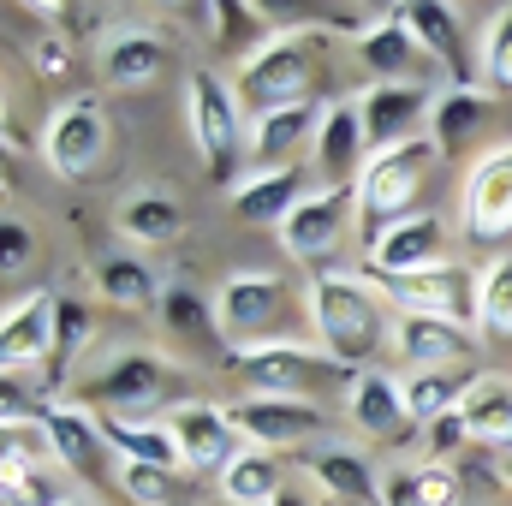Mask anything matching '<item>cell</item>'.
I'll return each instance as SVG.
<instances>
[{"instance_id": "7a4b0ae2", "label": "cell", "mask_w": 512, "mask_h": 506, "mask_svg": "<svg viewBox=\"0 0 512 506\" xmlns=\"http://www.w3.org/2000/svg\"><path fill=\"white\" fill-rule=\"evenodd\" d=\"M441 149H435V137L423 131V137H405V143H393V149H370V161H364V173H358V215H364V227H370V239L393 227L399 215H411V197H417V185H423V173H429V161H435Z\"/></svg>"}, {"instance_id": "c3c4849f", "label": "cell", "mask_w": 512, "mask_h": 506, "mask_svg": "<svg viewBox=\"0 0 512 506\" xmlns=\"http://www.w3.org/2000/svg\"><path fill=\"white\" fill-rule=\"evenodd\" d=\"M221 506H233V501H221Z\"/></svg>"}, {"instance_id": "cb8c5ba5", "label": "cell", "mask_w": 512, "mask_h": 506, "mask_svg": "<svg viewBox=\"0 0 512 506\" xmlns=\"http://www.w3.org/2000/svg\"><path fill=\"white\" fill-rule=\"evenodd\" d=\"M227 364L251 376V393H292V399H298L304 376H310L316 364H328V358H322V352H304V346H292V340H268V346L227 352Z\"/></svg>"}, {"instance_id": "44dd1931", "label": "cell", "mask_w": 512, "mask_h": 506, "mask_svg": "<svg viewBox=\"0 0 512 506\" xmlns=\"http://www.w3.org/2000/svg\"><path fill=\"white\" fill-rule=\"evenodd\" d=\"M316 131H322V108L316 102L280 108V114H256L245 126V149H251L256 167H292L298 149H316Z\"/></svg>"}, {"instance_id": "30bf717a", "label": "cell", "mask_w": 512, "mask_h": 506, "mask_svg": "<svg viewBox=\"0 0 512 506\" xmlns=\"http://www.w3.org/2000/svg\"><path fill=\"white\" fill-rule=\"evenodd\" d=\"M233 423H239L245 447H262V453H280V447L322 435V411L310 399H292V393H245L233 405Z\"/></svg>"}, {"instance_id": "ba28073f", "label": "cell", "mask_w": 512, "mask_h": 506, "mask_svg": "<svg viewBox=\"0 0 512 506\" xmlns=\"http://www.w3.org/2000/svg\"><path fill=\"white\" fill-rule=\"evenodd\" d=\"M102 149H108V114H102L96 96H72V102H60L48 114V126H42V161L60 179L90 173L102 161Z\"/></svg>"}, {"instance_id": "8d00e7d4", "label": "cell", "mask_w": 512, "mask_h": 506, "mask_svg": "<svg viewBox=\"0 0 512 506\" xmlns=\"http://www.w3.org/2000/svg\"><path fill=\"white\" fill-rule=\"evenodd\" d=\"M90 334H96L90 310H84V304H72V298H60V322H54V370L78 364V358H84V346H90Z\"/></svg>"}, {"instance_id": "b9f144b4", "label": "cell", "mask_w": 512, "mask_h": 506, "mask_svg": "<svg viewBox=\"0 0 512 506\" xmlns=\"http://www.w3.org/2000/svg\"><path fill=\"white\" fill-rule=\"evenodd\" d=\"M0 233H6V268H24V262H30V251H36L30 227H24V221H0Z\"/></svg>"}, {"instance_id": "ac0fdd59", "label": "cell", "mask_w": 512, "mask_h": 506, "mask_svg": "<svg viewBox=\"0 0 512 506\" xmlns=\"http://www.w3.org/2000/svg\"><path fill=\"white\" fill-rule=\"evenodd\" d=\"M364 161H370V131H364V114H358V102H352V96H340V102H328V108H322L316 167H322V179H328V185H358Z\"/></svg>"}, {"instance_id": "8fae6325", "label": "cell", "mask_w": 512, "mask_h": 506, "mask_svg": "<svg viewBox=\"0 0 512 506\" xmlns=\"http://www.w3.org/2000/svg\"><path fill=\"white\" fill-rule=\"evenodd\" d=\"M465 233L495 245L512 233V143L489 149L465 179Z\"/></svg>"}, {"instance_id": "8992f818", "label": "cell", "mask_w": 512, "mask_h": 506, "mask_svg": "<svg viewBox=\"0 0 512 506\" xmlns=\"http://www.w3.org/2000/svg\"><path fill=\"white\" fill-rule=\"evenodd\" d=\"M185 120H191V137H197V155L227 173L239 143H245V120H239V96L215 78V72H191L185 78Z\"/></svg>"}, {"instance_id": "ee69618b", "label": "cell", "mask_w": 512, "mask_h": 506, "mask_svg": "<svg viewBox=\"0 0 512 506\" xmlns=\"http://www.w3.org/2000/svg\"><path fill=\"white\" fill-rule=\"evenodd\" d=\"M274 506H328V495H304V489H280Z\"/></svg>"}, {"instance_id": "7c38bea8", "label": "cell", "mask_w": 512, "mask_h": 506, "mask_svg": "<svg viewBox=\"0 0 512 506\" xmlns=\"http://www.w3.org/2000/svg\"><path fill=\"white\" fill-rule=\"evenodd\" d=\"M54 322H60V298H54V292H24V298L6 304V316H0V358H6V376L36 370L42 358H54Z\"/></svg>"}, {"instance_id": "9a60e30c", "label": "cell", "mask_w": 512, "mask_h": 506, "mask_svg": "<svg viewBox=\"0 0 512 506\" xmlns=\"http://www.w3.org/2000/svg\"><path fill=\"white\" fill-rule=\"evenodd\" d=\"M429 108H435V90L429 84H370L358 96L370 149H393L405 137H423L417 126H429Z\"/></svg>"}, {"instance_id": "74e56055", "label": "cell", "mask_w": 512, "mask_h": 506, "mask_svg": "<svg viewBox=\"0 0 512 506\" xmlns=\"http://www.w3.org/2000/svg\"><path fill=\"white\" fill-rule=\"evenodd\" d=\"M483 78H489V90H512V6L495 12L483 30Z\"/></svg>"}, {"instance_id": "9c48e42d", "label": "cell", "mask_w": 512, "mask_h": 506, "mask_svg": "<svg viewBox=\"0 0 512 506\" xmlns=\"http://www.w3.org/2000/svg\"><path fill=\"white\" fill-rule=\"evenodd\" d=\"M387 298L405 310V316H441V322H477V280L459 268V262H435L423 274H393L376 280Z\"/></svg>"}, {"instance_id": "7bdbcfd3", "label": "cell", "mask_w": 512, "mask_h": 506, "mask_svg": "<svg viewBox=\"0 0 512 506\" xmlns=\"http://www.w3.org/2000/svg\"><path fill=\"white\" fill-rule=\"evenodd\" d=\"M60 66H66V36H48V42L36 48V72H48V78H54Z\"/></svg>"}, {"instance_id": "f35d334b", "label": "cell", "mask_w": 512, "mask_h": 506, "mask_svg": "<svg viewBox=\"0 0 512 506\" xmlns=\"http://www.w3.org/2000/svg\"><path fill=\"white\" fill-rule=\"evenodd\" d=\"M120 495L137 506H167V495H173V471H161V465H126L120 459Z\"/></svg>"}, {"instance_id": "ab89813d", "label": "cell", "mask_w": 512, "mask_h": 506, "mask_svg": "<svg viewBox=\"0 0 512 506\" xmlns=\"http://www.w3.org/2000/svg\"><path fill=\"white\" fill-rule=\"evenodd\" d=\"M72 495L60 489V483H48L42 471H18V477H6V506H66Z\"/></svg>"}, {"instance_id": "d4e9b609", "label": "cell", "mask_w": 512, "mask_h": 506, "mask_svg": "<svg viewBox=\"0 0 512 506\" xmlns=\"http://www.w3.org/2000/svg\"><path fill=\"white\" fill-rule=\"evenodd\" d=\"M102 72L120 90H143V84H155L167 72V42L155 30H143V24H120L102 42Z\"/></svg>"}, {"instance_id": "603a6c76", "label": "cell", "mask_w": 512, "mask_h": 506, "mask_svg": "<svg viewBox=\"0 0 512 506\" xmlns=\"http://www.w3.org/2000/svg\"><path fill=\"white\" fill-rule=\"evenodd\" d=\"M304 173L298 167H251L245 179H233V215L262 221V227H286V215L304 203Z\"/></svg>"}, {"instance_id": "484cf974", "label": "cell", "mask_w": 512, "mask_h": 506, "mask_svg": "<svg viewBox=\"0 0 512 506\" xmlns=\"http://www.w3.org/2000/svg\"><path fill=\"white\" fill-rule=\"evenodd\" d=\"M96 423H102L108 447H114L126 465L185 471V447H179V435L167 429V417H161V423H149V417H102V411H96Z\"/></svg>"}, {"instance_id": "60d3db41", "label": "cell", "mask_w": 512, "mask_h": 506, "mask_svg": "<svg viewBox=\"0 0 512 506\" xmlns=\"http://www.w3.org/2000/svg\"><path fill=\"white\" fill-rule=\"evenodd\" d=\"M471 441V429H465V411H447V417H435L429 423V465H441L453 447H465Z\"/></svg>"}, {"instance_id": "2e32d148", "label": "cell", "mask_w": 512, "mask_h": 506, "mask_svg": "<svg viewBox=\"0 0 512 506\" xmlns=\"http://www.w3.org/2000/svg\"><path fill=\"white\" fill-rule=\"evenodd\" d=\"M393 352L411 370H453L477 358V334L465 322H441V316H399L393 322Z\"/></svg>"}, {"instance_id": "4dcf8cb0", "label": "cell", "mask_w": 512, "mask_h": 506, "mask_svg": "<svg viewBox=\"0 0 512 506\" xmlns=\"http://www.w3.org/2000/svg\"><path fill=\"white\" fill-rule=\"evenodd\" d=\"M483 114H489V90H471V84L435 90V108H429V137H435V149H441V155L459 149L471 131L483 126Z\"/></svg>"}, {"instance_id": "bcb514c9", "label": "cell", "mask_w": 512, "mask_h": 506, "mask_svg": "<svg viewBox=\"0 0 512 506\" xmlns=\"http://www.w3.org/2000/svg\"><path fill=\"white\" fill-rule=\"evenodd\" d=\"M66 506H96V501H84V495H72V501H66Z\"/></svg>"}, {"instance_id": "4316f807", "label": "cell", "mask_w": 512, "mask_h": 506, "mask_svg": "<svg viewBox=\"0 0 512 506\" xmlns=\"http://www.w3.org/2000/svg\"><path fill=\"white\" fill-rule=\"evenodd\" d=\"M114 227H120V239H131V245H173L185 233V209L167 191H137V197L120 203Z\"/></svg>"}, {"instance_id": "ffe728a7", "label": "cell", "mask_w": 512, "mask_h": 506, "mask_svg": "<svg viewBox=\"0 0 512 506\" xmlns=\"http://www.w3.org/2000/svg\"><path fill=\"white\" fill-rule=\"evenodd\" d=\"M358 60H364V72H370L376 84H423L417 72L435 66V60L423 54V42H417L393 12L370 18V24L358 30Z\"/></svg>"}, {"instance_id": "836d02e7", "label": "cell", "mask_w": 512, "mask_h": 506, "mask_svg": "<svg viewBox=\"0 0 512 506\" xmlns=\"http://www.w3.org/2000/svg\"><path fill=\"white\" fill-rule=\"evenodd\" d=\"M465 387L471 381H459L453 370H411L405 376V411H411V423H435V417H447V411H459L465 405Z\"/></svg>"}, {"instance_id": "6da1fadb", "label": "cell", "mask_w": 512, "mask_h": 506, "mask_svg": "<svg viewBox=\"0 0 512 506\" xmlns=\"http://www.w3.org/2000/svg\"><path fill=\"white\" fill-rule=\"evenodd\" d=\"M304 304H310V328H316V340H322V358H328L334 370H352V376H358V364H370L387 346V334H393L376 280L322 268V274L310 280V298H304Z\"/></svg>"}, {"instance_id": "5bb4252c", "label": "cell", "mask_w": 512, "mask_h": 506, "mask_svg": "<svg viewBox=\"0 0 512 506\" xmlns=\"http://www.w3.org/2000/svg\"><path fill=\"white\" fill-rule=\"evenodd\" d=\"M167 429L179 435L185 447V465H203V471H227L245 447L239 423H233V405H173L167 411Z\"/></svg>"}, {"instance_id": "f546056e", "label": "cell", "mask_w": 512, "mask_h": 506, "mask_svg": "<svg viewBox=\"0 0 512 506\" xmlns=\"http://www.w3.org/2000/svg\"><path fill=\"white\" fill-rule=\"evenodd\" d=\"M96 286H102V298L120 304V310H149V304H161V280H155V268H149L137 251L102 256Z\"/></svg>"}, {"instance_id": "4fadbf2b", "label": "cell", "mask_w": 512, "mask_h": 506, "mask_svg": "<svg viewBox=\"0 0 512 506\" xmlns=\"http://www.w3.org/2000/svg\"><path fill=\"white\" fill-rule=\"evenodd\" d=\"M441 221L435 215H423V209H411V215H399L393 227H382L376 239H370V280H393V274H423V268H435L441 262Z\"/></svg>"}, {"instance_id": "83f0119b", "label": "cell", "mask_w": 512, "mask_h": 506, "mask_svg": "<svg viewBox=\"0 0 512 506\" xmlns=\"http://www.w3.org/2000/svg\"><path fill=\"white\" fill-rule=\"evenodd\" d=\"M280 489H286V465H280V453H262V447H245L221 471V501L233 506H274Z\"/></svg>"}, {"instance_id": "d590c367", "label": "cell", "mask_w": 512, "mask_h": 506, "mask_svg": "<svg viewBox=\"0 0 512 506\" xmlns=\"http://www.w3.org/2000/svg\"><path fill=\"white\" fill-rule=\"evenodd\" d=\"M155 310H161V322H167L173 334H215V310H209L191 286H167Z\"/></svg>"}, {"instance_id": "e575fe53", "label": "cell", "mask_w": 512, "mask_h": 506, "mask_svg": "<svg viewBox=\"0 0 512 506\" xmlns=\"http://www.w3.org/2000/svg\"><path fill=\"white\" fill-rule=\"evenodd\" d=\"M477 328L489 340H512V256L483 262L477 274Z\"/></svg>"}, {"instance_id": "f6af8a7d", "label": "cell", "mask_w": 512, "mask_h": 506, "mask_svg": "<svg viewBox=\"0 0 512 506\" xmlns=\"http://www.w3.org/2000/svg\"><path fill=\"white\" fill-rule=\"evenodd\" d=\"M495 477H501V489H512V453H501V459H495Z\"/></svg>"}, {"instance_id": "52a82bcc", "label": "cell", "mask_w": 512, "mask_h": 506, "mask_svg": "<svg viewBox=\"0 0 512 506\" xmlns=\"http://www.w3.org/2000/svg\"><path fill=\"white\" fill-rule=\"evenodd\" d=\"M352 215H358V185H322V191H310L286 215L280 245H286V256H298V262H322V256L340 251V239L352 233Z\"/></svg>"}, {"instance_id": "1f68e13d", "label": "cell", "mask_w": 512, "mask_h": 506, "mask_svg": "<svg viewBox=\"0 0 512 506\" xmlns=\"http://www.w3.org/2000/svg\"><path fill=\"white\" fill-rule=\"evenodd\" d=\"M393 18L423 42V54H429L435 66H459V12H453V6L411 0V6H393Z\"/></svg>"}, {"instance_id": "5b68a950", "label": "cell", "mask_w": 512, "mask_h": 506, "mask_svg": "<svg viewBox=\"0 0 512 506\" xmlns=\"http://www.w3.org/2000/svg\"><path fill=\"white\" fill-rule=\"evenodd\" d=\"M167 393V364L143 346L114 352L96 376L78 381V405H102V417H143Z\"/></svg>"}, {"instance_id": "277c9868", "label": "cell", "mask_w": 512, "mask_h": 506, "mask_svg": "<svg viewBox=\"0 0 512 506\" xmlns=\"http://www.w3.org/2000/svg\"><path fill=\"white\" fill-rule=\"evenodd\" d=\"M286 316V286H280V274H227V286H221V298H215V334H221V346L227 352H245V346H268V334H274V322Z\"/></svg>"}, {"instance_id": "3957f363", "label": "cell", "mask_w": 512, "mask_h": 506, "mask_svg": "<svg viewBox=\"0 0 512 506\" xmlns=\"http://www.w3.org/2000/svg\"><path fill=\"white\" fill-rule=\"evenodd\" d=\"M239 102L251 108V120L310 102V48L298 42V30H274V42L239 66Z\"/></svg>"}, {"instance_id": "f1b7e54d", "label": "cell", "mask_w": 512, "mask_h": 506, "mask_svg": "<svg viewBox=\"0 0 512 506\" xmlns=\"http://www.w3.org/2000/svg\"><path fill=\"white\" fill-rule=\"evenodd\" d=\"M465 429L471 441H489V447H507L512 453V381L507 376H477L465 387Z\"/></svg>"}, {"instance_id": "d6986e66", "label": "cell", "mask_w": 512, "mask_h": 506, "mask_svg": "<svg viewBox=\"0 0 512 506\" xmlns=\"http://www.w3.org/2000/svg\"><path fill=\"white\" fill-rule=\"evenodd\" d=\"M304 471L322 483V495H334L340 506H376L382 501V477H376V465H370L364 447H346V441L304 447Z\"/></svg>"}, {"instance_id": "d6a6232c", "label": "cell", "mask_w": 512, "mask_h": 506, "mask_svg": "<svg viewBox=\"0 0 512 506\" xmlns=\"http://www.w3.org/2000/svg\"><path fill=\"white\" fill-rule=\"evenodd\" d=\"M459 483L447 465H417V471H387L376 506H453Z\"/></svg>"}, {"instance_id": "7dc6e473", "label": "cell", "mask_w": 512, "mask_h": 506, "mask_svg": "<svg viewBox=\"0 0 512 506\" xmlns=\"http://www.w3.org/2000/svg\"><path fill=\"white\" fill-rule=\"evenodd\" d=\"M328 506H340V501H334V495H328Z\"/></svg>"}, {"instance_id": "e0dca14e", "label": "cell", "mask_w": 512, "mask_h": 506, "mask_svg": "<svg viewBox=\"0 0 512 506\" xmlns=\"http://www.w3.org/2000/svg\"><path fill=\"white\" fill-rule=\"evenodd\" d=\"M42 423H48V441H54V465L72 471V483H96L102 459L114 453L108 435H102V423H96V411H84V405H48Z\"/></svg>"}, {"instance_id": "7402d4cb", "label": "cell", "mask_w": 512, "mask_h": 506, "mask_svg": "<svg viewBox=\"0 0 512 506\" xmlns=\"http://www.w3.org/2000/svg\"><path fill=\"white\" fill-rule=\"evenodd\" d=\"M346 411H352V423H358L370 441L405 435V423H411V411H405V381H393L387 370H358V376H346Z\"/></svg>"}]
</instances>
